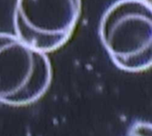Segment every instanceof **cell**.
<instances>
[{"instance_id": "obj_1", "label": "cell", "mask_w": 152, "mask_h": 136, "mask_svg": "<svg viewBox=\"0 0 152 136\" xmlns=\"http://www.w3.org/2000/svg\"><path fill=\"white\" fill-rule=\"evenodd\" d=\"M99 34L118 69L137 73L151 67V4L145 0H117L102 14Z\"/></svg>"}, {"instance_id": "obj_3", "label": "cell", "mask_w": 152, "mask_h": 136, "mask_svg": "<svg viewBox=\"0 0 152 136\" xmlns=\"http://www.w3.org/2000/svg\"><path fill=\"white\" fill-rule=\"evenodd\" d=\"M81 11L82 0H16L15 35L45 53L56 51L71 37Z\"/></svg>"}, {"instance_id": "obj_4", "label": "cell", "mask_w": 152, "mask_h": 136, "mask_svg": "<svg viewBox=\"0 0 152 136\" xmlns=\"http://www.w3.org/2000/svg\"><path fill=\"white\" fill-rule=\"evenodd\" d=\"M145 1H147L148 3H150V4H151V0H145Z\"/></svg>"}, {"instance_id": "obj_2", "label": "cell", "mask_w": 152, "mask_h": 136, "mask_svg": "<svg viewBox=\"0 0 152 136\" xmlns=\"http://www.w3.org/2000/svg\"><path fill=\"white\" fill-rule=\"evenodd\" d=\"M53 69L47 54L16 35L0 32V102L26 106L49 89Z\"/></svg>"}]
</instances>
